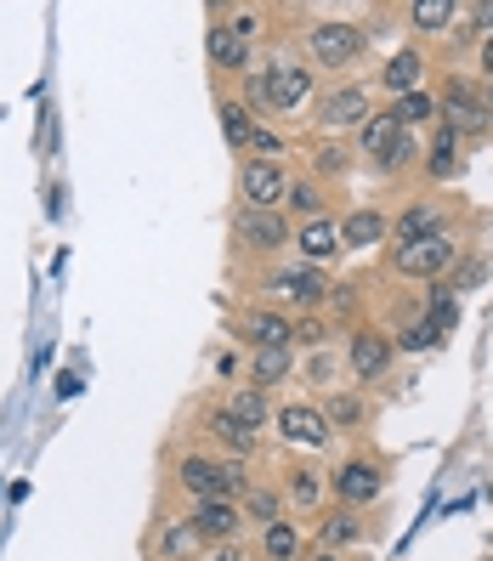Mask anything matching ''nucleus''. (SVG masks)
Instances as JSON below:
<instances>
[{
	"mask_svg": "<svg viewBox=\"0 0 493 561\" xmlns=\"http://www.w3.org/2000/svg\"><path fill=\"white\" fill-rule=\"evenodd\" d=\"M323 420H341V425H357V420H364V403H357V398H335V403H329V414Z\"/></svg>",
	"mask_w": 493,
	"mask_h": 561,
	"instance_id": "nucleus-37",
	"label": "nucleus"
},
{
	"mask_svg": "<svg viewBox=\"0 0 493 561\" xmlns=\"http://www.w3.org/2000/svg\"><path fill=\"white\" fill-rule=\"evenodd\" d=\"M278 432H284L295 448H323V443H329V420H323V409H312V403H284V409H278Z\"/></svg>",
	"mask_w": 493,
	"mask_h": 561,
	"instance_id": "nucleus-11",
	"label": "nucleus"
},
{
	"mask_svg": "<svg viewBox=\"0 0 493 561\" xmlns=\"http://www.w3.org/2000/svg\"><path fill=\"white\" fill-rule=\"evenodd\" d=\"M409 23L420 28V35H443V28L454 23V0H414Z\"/></svg>",
	"mask_w": 493,
	"mask_h": 561,
	"instance_id": "nucleus-25",
	"label": "nucleus"
},
{
	"mask_svg": "<svg viewBox=\"0 0 493 561\" xmlns=\"http://www.w3.org/2000/svg\"><path fill=\"white\" fill-rule=\"evenodd\" d=\"M193 545H199V534H193V522H159V534H153V550L159 561H187Z\"/></svg>",
	"mask_w": 493,
	"mask_h": 561,
	"instance_id": "nucleus-22",
	"label": "nucleus"
},
{
	"mask_svg": "<svg viewBox=\"0 0 493 561\" xmlns=\"http://www.w3.org/2000/svg\"><path fill=\"white\" fill-rule=\"evenodd\" d=\"M250 108L244 103H221V137L233 142V148H250Z\"/></svg>",
	"mask_w": 493,
	"mask_h": 561,
	"instance_id": "nucleus-29",
	"label": "nucleus"
},
{
	"mask_svg": "<svg viewBox=\"0 0 493 561\" xmlns=\"http://www.w3.org/2000/svg\"><path fill=\"white\" fill-rule=\"evenodd\" d=\"M233 233H239V244L244 250H278L284 239H289V221L278 216V210H239L233 216Z\"/></svg>",
	"mask_w": 493,
	"mask_h": 561,
	"instance_id": "nucleus-10",
	"label": "nucleus"
},
{
	"mask_svg": "<svg viewBox=\"0 0 493 561\" xmlns=\"http://www.w3.org/2000/svg\"><path fill=\"white\" fill-rule=\"evenodd\" d=\"M488 108H493V91H488Z\"/></svg>",
	"mask_w": 493,
	"mask_h": 561,
	"instance_id": "nucleus-45",
	"label": "nucleus"
},
{
	"mask_svg": "<svg viewBox=\"0 0 493 561\" xmlns=\"http://www.w3.org/2000/svg\"><path fill=\"white\" fill-rule=\"evenodd\" d=\"M380 488H386V471L375 466V459H352V466L335 471V493H341V505H346V511L375 505V500H380Z\"/></svg>",
	"mask_w": 493,
	"mask_h": 561,
	"instance_id": "nucleus-9",
	"label": "nucleus"
},
{
	"mask_svg": "<svg viewBox=\"0 0 493 561\" xmlns=\"http://www.w3.org/2000/svg\"><path fill=\"white\" fill-rule=\"evenodd\" d=\"M471 18H477V28H482V35H493V0H482V7H471Z\"/></svg>",
	"mask_w": 493,
	"mask_h": 561,
	"instance_id": "nucleus-41",
	"label": "nucleus"
},
{
	"mask_svg": "<svg viewBox=\"0 0 493 561\" xmlns=\"http://www.w3.org/2000/svg\"><path fill=\"white\" fill-rule=\"evenodd\" d=\"M261 550H267L273 561H295V556H301V534H295L289 522H267V527H261Z\"/></svg>",
	"mask_w": 493,
	"mask_h": 561,
	"instance_id": "nucleus-26",
	"label": "nucleus"
},
{
	"mask_svg": "<svg viewBox=\"0 0 493 561\" xmlns=\"http://www.w3.org/2000/svg\"><path fill=\"white\" fill-rule=\"evenodd\" d=\"M346 164H352V153H341V148H323V153H318V171H323V176H341Z\"/></svg>",
	"mask_w": 493,
	"mask_h": 561,
	"instance_id": "nucleus-39",
	"label": "nucleus"
},
{
	"mask_svg": "<svg viewBox=\"0 0 493 561\" xmlns=\"http://www.w3.org/2000/svg\"><path fill=\"white\" fill-rule=\"evenodd\" d=\"M239 505L233 500H199V511H193V534L199 539H227L233 545V534H239Z\"/></svg>",
	"mask_w": 493,
	"mask_h": 561,
	"instance_id": "nucleus-16",
	"label": "nucleus"
},
{
	"mask_svg": "<svg viewBox=\"0 0 493 561\" xmlns=\"http://www.w3.org/2000/svg\"><path fill=\"white\" fill-rule=\"evenodd\" d=\"M289 318H278L273 307H255V312H244V341L261 352V346H289Z\"/></svg>",
	"mask_w": 493,
	"mask_h": 561,
	"instance_id": "nucleus-18",
	"label": "nucleus"
},
{
	"mask_svg": "<svg viewBox=\"0 0 493 561\" xmlns=\"http://www.w3.org/2000/svg\"><path fill=\"white\" fill-rule=\"evenodd\" d=\"M244 500H250V511H255L261 522H278V500H273V493H261V488H250Z\"/></svg>",
	"mask_w": 493,
	"mask_h": 561,
	"instance_id": "nucleus-38",
	"label": "nucleus"
},
{
	"mask_svg": "<svg viewBox=\"0 0 493 561\" xmlns=\"http://www.w3.org/2000/svg\"><path fill=\"white\" fill-rule=\"evenodd\" d=\"M295 250H301V261H307V267H329V261H335L346 244H341V221H329V216H312V221H301V227H295Z\"/></svg>",
	"mask_w": 493,
	"mask_h": 561,
	"instance_id": "nucleus-7",
	"label": "nucleus"
},
{
	"mask_svg": "<svg viewBox=\"0 0 493 561\" xmlns=\"http://www.w3.org/2000/svg\"><path fill=\"white\" fill-rule=\"evenodd\" d=\"M409 159H420V142H414V130H403V142H398V148H391V159L380 164V171H403V164H409Z\"/></svg>",
	"mask_w": 493,
	"mask_h": 561,
	"instance_id": "nucleus-36",
	"label": "nucleus"
},
{
	"mask_svg": "<svg viewBox=\"0 0 493 561\" xmlns=\"http://www.w3.org/2000/svg\"><path fill=\"white\" fill-rule=\"evenodd\" d=\"M239 193H244V205H250V210H278V205H284V193H289L284 159H244Z\"/></svg>",
	"mask_w": 493,
	"mask_h": 561,
	"instance_id": "nucleus-6",
	"label": "nucleus"
},
{
	"mask_svg": "<svg viewBox=\"0 0 493 561\" xmlns=\"http://www.w3.org/2000/svg\"><path fill=\"white\" fill-rule=\"evenodd\" d=\"M312 561H341V556H329V550H323V556H312Z\"/></svg>",
	"mask_w": 493,
	"mask_h": 561,
	"instance_id": "nucleus-44",
	"label": "nucleus"
},
{
	"mask_svg": "<svg viewBox=\"0 0 493 561\" xmlns=\"http://www.w3.org/2000/svg\"><path fill=\"white\" fill-rule=\"evenodd\" d=\"M375 108H369V91L364 85H341V91H329L323 103H318V125L323 130H357Z\"/></svg>",
	"mask_w": 493,
	"mask_h": 561,
	"instance_id": "nucleus-8",
	"label": "nucleus"
},
{
	"mask_svg": "<svg viewBox=\"0 0 493 561\" xmlns=\"http://www.w3.org/2000/svg\"><path fill=\"white\" fill-rule=\"evenodd\" d=\"M312 96V69L307 62H273V69L250 75V103L267 114H295Z\"/></svg>",
	"mask_w": 493,
	"mask_h": 561,
	"instance_id": "nucleus-1",
	"label": "nucleus"
},
{
	"mask_svg": "<svg viewBox=\"0 0 493 561\" xmlns=\"http://www.w3.org/2000/svg\"><path fill=\"white\" fill-rule=\"evenodd\" d=\"M420 75H425V57H420V51H398V57L380 69V85L398 91V96H409V91H420Z\"/></svg>",
	"mask_w": 493,
	"mask_h": 561,
	"instance_id": "nucleus-21",
	"label": "nucleus"
},
{
	"mask_svg": "<svg viewBox=\"0 0 493 561\" xmlns=\"http://www.w3.org/2000/svg\"><path fill=\"white\" fill-rule=\"evenodd\" d=\"M380 239H391V221H386L380 210H352V216L341 221V244H346V250H375Z\"/></svg>",
	"mask_w": 493,
	"mask_h": 561,
	"instance_id": "nucleus-17",
	"label": "nucleus"
},
{
	"mask_svg": "<svg viewBox=\"0 0 493 561\" xmlns=\"http://www.w3.org/2000/svg\"><path fill=\"white\" fill-rule=\"evenodd\" d=\"M289 341H307V346H318V341H323V323H312V318H307V323H295V329H289Z\"/></svg>",
	"mask_w": 493,
	"mask_h": 561,
	"instance_id": "nucleus-40",
	"label": "nucleus"
},
{
	"mask_svg": "<svg viewBox=\"0 0 493 561\" xmlns=\"http://www.w3.org/2000/svg\"><path fill=\"white\" fill-rule=\"evenodd\" d=\"M391 346H403V352H425V346H437V329H432V318H420V323H403V335L391 341Z\"/></svg>",
	"mask_w": 493,
	"mask_h": 561,
	"instance_id": "nucleus-34",
	"label": "nucleus"
},
{
	"mask_svg": "<svg viewBox=\"0 0 493 561\" xmlns=\"http://www.w3.org/2000/svg\"><path fill=\"white\" fill-rule=\"evenodd\" d=\"M227 414H233L239 425H250V432H261V425H267V414H273V409H267V398H261V391H255V386H244V391H239V398H233V403H227Z\"/></svg>",
	"mask_w": 493,
	"mask_h": 561,
	"instance_id": "nucleus-27",
	"label": "nucleus"
},
{
	"mask_svg": "<svg viewBox=\"0 0 493 561\" xmlns=\"http://www.w3.org/2000/svg\"><path fill=\"white\" fill-rule=\"evenodd\" d=\"M323 539H329V545H357V539H364V527H357L352 511H335V516L323 522Z\"/></svg>",
	"mask_w": 493,
	"mask_h": 561,
	"instance_id": "nucleus-31",
	"label": "nucleus"
},
{
	"mask_svg": "<svg viewBox=\"0 0 493 561\" xmlns=\"http://www.w3.org/2000/svg\"><path fill=\"white\" fill-rule=\"evenodd\" d=\"M432 233H443V205H432V199L409 205L398 221H391V244H420V239H432Z\"/></svg>",
	"mask_w": 493,
	"mask_h": 561,
	"instance_id": "nucleus-15",
	"label": "nucleus"
},
{
	"mask_svg": "<svg viewBox=\"0 0 493 561\" xmlns=\"http://www.w3.org/2000/svg\"><path fill=\"white\" fill-rule=\"evenodd\" d=\"M398 142H403V125L391 119V114H369L364 125H357V153L375 159V164H386Z\"/></svg>",
	"mask_w": 493,
	"mask_h": 561,
	"instance_id": "nucleus-14",
	"label": "nucleus"
},
{
	"mask_svg": "<svg viewBox=\"0 0 493 561\" xmlns=\"http://www.w3.org/2000/svg\"><path fill=\"white\" fill-rule=\"evenodd\" d=\"M284 205H289V210H301L307 221H312V216H323V199H318V187H312V182H289Z\"/></svg>",
	"mask_w": 493,
	"mask_h": 561,
	"instance_id": "nucleus-32",
	"label": "nucleus"
},
{
	"mask_svg": "<svg viewBox=\"0 0 493 561\" xmlns=\"http://www.w3.org/2000/svg\"><path fill=\"white\" fill-rule=\"evenodd\" d=\"M273 295H284V301H295V307H323L329 301V278L318 273V267H295V273H273V284H267Z\"/></svg>",
	"mask_w": 493,
	"mask_h": 561,
	"instance_id": "nucleus-13",
	"label": "nucleus"
},
{
	"mask_svg": "<svg viewBox=\"0 0 493 561\" xmlns=\"http://www.w3.org/2000/svg\"><path fill=\"white\" fill-rule=\"evenodd\" d=\"M425 171H432V182H454L459 176V137L448 125H437L432 148H425Z\"/></svg>",
	"mask_w": 493,
	"mask_h": 561,
	"instance_id": "nucleus-19",
	"label": "nucleus"
},
{
	"mask_svg": "<svg viewBox=\"0 0 493 561\" xmlns=\"http://www.w3.org/2000/svg\"><path fill=\"white\" fill-rule=\"evenodd\" d=\"M210 437H216L227 454H239V459L255 448V432H250V425H239V420L227 414V409H216V414H210Z\"/></svg>",
	"mask_w": 493,
	"mask_h": 561,
	"instance_id": "nucleus-23",
	"label": "nucleus"
},
{
	"mask_svg": "<svg viewBox=\"0 0 493 561\" xmlns=\"http://www.w3.org/2000/svg\"><path fill=\"white\" fill-rule=\"evenodd\" d=\"M205 51H210V62H216V69H244V62H250V46H244V41H239L227 23H210Z\"/></svg>",
	"mask_w": 493,
	"mask_h": 561,
	"instance_id": "nucleus-20",
	"label": "nucleus"
},
{
	"mask_svg": "<svg viewBox=\"0 0 493 561\" xmlns=\"http://www.w3.org/2000/svg\"><path fill=\"white\" fill-rule=\"evenodd\" d=\"M210 561H244V556H239V545H221V550H216Z\"/></svg>",
	"mask_w": 493,
	"mask_h": 561,
	"instance_id": "nucleus-43",
	"label": "nucleus"
},
{
	"mask_svg": "<svg viewBox=\"0 0 493 561\" xmlns=\"http://www.w3.org/2000/svg\"><path fill=\"white\" fill-rule=\"evenodd\" d=\"M386 114L398 119L403 130H414V125H425V119L437 114V96H432V91H409V96H398V103H391Z\"/></svg>",
	"mask_w": 493,
	"mask_h": 561,
	"instance_id": "nucleus-24",
	"label": "nucleus"
},
{
	"mask_svg": "<svg viewBox=\"0 0 493 561\" xmlns=\"http://www.w3.org/2000/svg\"><path fill=\"white\" fill-rule=\"evenodd\" d=\"M454 323H459V301H454L448 289H432V329H437V341L448 335Z\"/></svg>",
	"mask_w": 493,
	"mask_h": 561,
	"instance_id": "nucleus-33",
	"label": "nucleus"
},
{
	"mask_svg": "<svg viewBox=\"0 0 493 561\" xmlns=\"http://www.w3.org/2000/svg\"><path fill=\"white\" fill-rule=\"evenodd\" d=\"M482 75H488V85H493V35L482 41Z\"/></svg>",
	"mask_w": 493,
	"mask_h": 561,
	"instance_id": "nucleus-42",
	"label": "nucleus"
},
{
	"mask_svg": "<svg viewBox=\"0 0 493 561\" xmlns=\"http://www.w3.org/2000/svg\"><path fill=\"white\" fill-rule=\"evenodd\" d=\"M369 46V35L357 23H341V18H323L307 28V51L318 57V69H346V62H357Z\"/></svg>",
	"mask_w": 493,
	"mask_h": 561,
	"instance_id": "nucleus-3",
	"label": "nucleus"
},
{
	"mask_svg": "<svg viewBox=\"0 0 493 561\" xmlns=\"http://www.w3.org/2000/svg\"><path fill=\"white\" fill-rule=\"evenodd\" d=\"M443 125L454 130V137L459 142H466V137H482V130L493 125V108H488V91H477L471 80H448L443 85Z\"/></svg>",
	"mask_w": 493,
	"mask_h": 561,
	"instance_id": "nucleus-4",
	"label": "nucleus"
},
{
	"mask_svg": "<svg viewBox=\"0 0 493 561\" xmlns=\"http://www.w3.org/2000/svg\"><path fill=\"white\" fill-rule=\"evenodd\" d=\"M182 488L193 493V500H244L250 493V482H244V471L239 466H221V459H205V454H187L182 459Z\"/></svg>",
	"mask_w": 493,
	"mask_h": 561,
	"instance_id": "nucleus-2",
	"label": "nucleus"
},
{
	"mask_svg": "<svg viewBox=\"0 0 493 561\" xmlns=\"http://www.w3.org/2000/svg\"><path fill=\"white\" fill-rule=\"evenodd\" d=\"M289 500L301 505V511H312L323 500V477L318 471H289Z\"/></svg>",
	"mask_w": 493,
	"mask_h": 561,
	"instance_id": "nucleus-30",
	"label": "nucleus"
},
{
	"mask_svg": "<svg viewBox=\"0 0 493 561\" xmlns=\"http://www.w3.org/2000/svg\"><path fill=\"white\" fill-rule=\"evenodd\" d=\"M346 363H352L357 380H380V375L391 369V341L375 335V329H357L352 346H346Z\"/></svg>",
	"mask_w": 493,
	"mask_h": 561,
	"instance_id": "nucleus-12",
	"label": "nucleus"
},
{
	"mask_svg": "<svg viewBox=\"0 0 493 561\" xmlns=\"http://www.w3.org/2000/svg\"><path fill=\"white\" fill-rule=\"evenodd\" d=\"M284 369H289V346H261V352H255V369H250V375H255V391L273 386V380H284Z\"/></svg>",
	"mask_w": 493,
	"mask_h": 561,
	"instance_id": "nucleus-28",
	"label": "nucleus"
},
{
	"mask_svg": "<svg viewBox=\"0 0 493 561\" xmlns=\"http://www.w3.org/2000/svg\"><path fill=\"white\" fill-rule=\"evenodd\" d=\"M250 153H255V159H278V153H284V142H278V130H267V125H255V130H250Z\"/></svg>",
	"mask_w": 493,
	"mask_h": 561,
	"instance_id": "nucleus-35",
	"label": "nucleus"
},
{
	"mask_svg": "<svg viewBox=\"0 0 493 561\" xmlns=\"http://www.w3.org/2000/svg\"><path fill=\"white\" fill-rule=\"evenodd\" d=\"M454 255H459V244H454V233L443 227V233L420 239V244H391V267H398L403 278H437V273L454 267Z\"/></svg>",
	"mask_w": 493,
	"mask_h": 561,
	"instance_id": "nucleus-5",
	"label": "nucleus"
}]
</instances>
